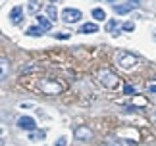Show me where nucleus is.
Wrapping results in <instances>:
<instances>
[{
	"label": "nucleus",
	"instance_id": "8",
	"mask_svg": "<svg viewBox=\"0 0 156 146\" xmlns=\"http://www.w3.org/2000/svg\"><path fill=\"white\" fill-rule=\"evenodd\" d=\"M135 8V6L133 4H131V2H127V4H118V6H114V10H116V14H129V12L131 10H133Z\"/></svg>",
	"mask_w": 156,
	"mask_h": 146
},
{
	"label": "nucleus",
	"instance_id": "12",
	"mask_svg": "<svg viewBox=\"0 0 156 146\" xmlns=\"http://www.w3.org/2000/svg\"><path fill=\"white\" fill-rule=\"evenodd\" d=\"M43 31H44V29L43 27H29L27 29V35H31V36H41V35H43Z\"/></svg>",
	"mask_w": 156,
	"mask_h": 146
},
{
	"label": "nucleus",
	"instance_id": "3",
	"mask_svg": "<svg viewBox=\"0 0 156 146\" xmlns=\"http://www.w3.org/2000/svg\"><path fill=\"white\" fill-rule=\"evenodd\" d=\"M137 56H133V54H129V52H122L119 54V60H118V64L122 65L123 69H131V68H135L137 65Z\"/></svg>",
	"mask_w": 156,
	"mask_h": 146
},
{
	"label": "nucleus",
	"instance_id": "7",
	"mask_svg": "<svg viewBox=\"0 0 156 146\" xmlns=\"http://www.w3.org/2000/svg\"><path fill=\"white\" fill-rule=\"evenodd\" d=\"M21 14H23V8H21V6H16V8H12V12H10V19H12V23H20Z\"/></svg>",
	"mask_w": 156,
	"mask_h": 146
},
{
	"label": "nucleus",
	"instance_id": "21",
	"mask_svg": "<svg viewBox=\"0 0 156 146\" xmlns=\"http://www.w3.org/2000/svg\"><path fill=\"white\" fill-rule=\"evenodd\" d=\"M56 146H68V141L62 137V138H58V142H56Z\"/></svg>",
	"mask_w": 156,
	"mask_h": 146
},
{
	"label": "nucleus",
	"instance_id": "4",
	"mask_svg": "<svg viewBox=\"0 0 156 146\" xmlns=\"http://www.w3.org/2000/svg\"><path fill=\"white\" fill-rule=\"evenodd\" d=\"M62 17H64L66 23H75V21L81 19V12L75 10V8H66V10L62 12Z\"/></svg>",
	"mask_w": 156,
	"mask_h": 146
},
{
	"label": "nucleus",
	"instance_id": "20",
	"mask_svg": "<svg viewBox=\"0 0 156 146\" xmlns=\"http://www.w3.org/2000/svg\"><path fill=\"white\" fill-rule=\"evenodd\" d=\"M35 138H44V133H43V131L33 133V135H31V141H35Z\"/></svg>",
	"mask_w": 156,
	"mask_h": 146
},
{
	"label": "nucleus",
	"instance_id": "24",
	"mask_svg": "<svg viewBox=\"0 0 156 146\" xmlns=\"http://www.w3.org/2000/svg\"><path fill=\"white\" fill-rule=\"evenodd\" d=\"M129 2L133 4V6H139V0H129Z\"/></svg>",
	"mask_w": 156,
	"mask_h": 146
},
{
	"label": "nucleus",
	"instance_id": "11",
	"mask_svg": "<svg viewBox=\"0 0 156 146\" xmlns=\"http://www.w3.org/2000/svg\"><path fill=\"white\" fill-rule=\"evenodd\" d=\"M97 31H98V27L94 25V23H85V25L81 27L79 33H97Z\"/></svg>",
	"mask_w": 156,
	"mask_h": 146
},
{
	"label": "nucleus",
	"instance_id": "19",
	"mask_svg": "<svg viewBox=\"0 0 156 146\" xmlns=\"http://www.w3.org/2000/svg\"><path fill=\"white\" fill-rule=\"evenodd\" d=\"M123 92L125 94H135V89L131 87V85H125V89H123Z\"/></svg>",
	"mask_w": 156,
	"mask_h": 146
},
{
	"label": "nucleus",
	"instance_id": "17",
	"mask_svg": "<svg viewBox=\"0 0 156 146\" xmlns=\"http://www.w3.org/2000/svg\"><path fill=\"white\" fill-rule=\"evenodd\" d=\"M0 65H2V79H6V75H8V62H6V58L0 60Z\"/></svg>",
	"mask_w": 156,
	"mask_h": 146
},
{
	"label": "nucleus",
	"instance_id": "16",
	"mask_svg": "<svg viewBox=\"0 0 156 146\" xmlns=\"http://www.w3.org/2000/svg\"><path fill=\"white\" fill-rule=\"evenodd\" d=\"M37 69H41V65L29 64V65H25V68H21V73H31V71H37Z\"/></svg>",
	"mask_w": 156,
	"mask_h": 146
},
{
	"label": "nucleus",
	"instance_id": "15",
	"mask_svg": "<svg viewBox=\"0 0 156 146\" xmlns=\"http://www.w3.org/2000/svg\"><path fill=\"white\" fill-rule=\"evenodd\" d=\"M46 12H48V17H50V19H56V17H58V12H56V6H48V8H46Z\"/></svg>",
	"mask_w": 156,
	"mask_h": 146
},
{
	"label": "nucleus",
	"instance_id": "6",
	"mask_svg": "<svg viewBox=\"0 0 156 146\" xmlns=\"http://www.w3.org/2000/svg\"><path fill=\"white\" fill-rule=\"evenodd\" d=\"M17 127L25 131H35V119L33 117H20L17 119Z\"/></svg>",
	"mask_w": 156,
	"mask_h": 146
},
{
	"label": "nucleus",
	"instance_id": "26",
	"mask_svg": "<svg viewBox=\"0 0 156 146\" xmlns=\"http://www.w3.org/2000/svg\"><path fill=\"white\" fill-rule=\"evenodd\" d=\"M106 2H110V4H114V2H116V0H106Z\"/></svg>",
	"mask_w": 156,
	"mask_h": 146
},
{
	"label": "nucleus",
	"instance_id": "18",
	"mask_svg": "<svg viewBox=\"0 0 156 146\" xmlns=\"http://www.w3.org/2000/svg\"><path fill=\"white\" fill-rule=\"evenodd\" d=\"M135 25H133V21H125L123 23V31H133Z\"/></svg>",
	"mask_w": 156,
	"mask_h": 146
},
{
	"label": "nucleus",
	"instance_id": "25",
	"mask_svg": "<svg viewBox=\"0 0 156 146\" xmlns=\"http://www.w3.org/2000/svg\"><path fill=\"white\" fill-rule=\"evenodd\" d=\"M104 146H119L118 142H108V144H104Z\"/></svg>",
	"mask_w": 156,
	"mask_h": 146
},
{
	"label": "nucleus",
	"instance_id": "5",
	"mask_svg": "<svg viewBox=\"0 0 156 146\" xmlns=\"http://www.w3.org/2000/svg\"><path fill=\"white\" fill-rule=\"evenodd\" d=\"M75 138H79V141H89V138H93V131L89 129V127L81 125L75 129Z\"/></svg>",
	"mask_w": 156,
	"mask_h": 146
},
{
	"label": "nucleus",
	"instance_id": "9",
	"mask_svg": "<svg viewBox=\"0 0 156 146\" xmlns=\"http://www.w3.org/2000/svg\"><path fill=\"white\" fill-rule=\"evenodd\" d=\"M37 21H39V25L43 27L44 31H48V29L52 27V23H50V19H48V17H44V16H41V14L37 16Z\"/></svg>",
	"mask_w": 156,
	"mask_h": 146
},
{
	"label": "nucleus",
	"instance_id": "1",
	"mask_svg": "<svg viewBox=\"0 0 156 146\" xmlns=\"http://www.w3.org/2000/svg\"><path fill=\"white\" fill-rule=\"evenodd\" d=\"M39 89H41V92H44V94H60V92H64V85L54 81V79H43V81L39 83Z\"/></svg>",
	"mask_w": 156,
	"mask_h": 146
},
{
	"label": "nucleus",
	"instance_id": "22",
	"mask_svg": "<svg viewBox=\"0 0 156 146\" xmlns=\"http://www.w3.org/2000/svg\"><path fill=\"white\" fill-rule=\"evenodd\" d=\"M56 39H62V40H66V39H69V35H68V33H58V35H56Z\"/></svg>",
	"mask_w": 156,
	"mask_h": 146
},
{
	"label": "nucleus",
	"instance_id": "27",
	"mask_svg": "<svg viewBox=\"0 0 156 146\" xmlns=\"http://www.w3.org/2000/svg\"><path fill=\"white\" fill-rule=\"evenodd\" d=\"M52 2H58V0H52Z\"/></svg>",
	"mask_w": 156,
	"mask_h": 146
},
{
	"label": "nucleus",
	"instance_id": "10",
	"mask_svg": "<svg viewBox=\"0 0 156 146\" xmlns=\"http://www.w3.org/2000/svg\"><path fill=\"white\" fill-rule=\"evenodd\" d=\"M118 29H119V25H118V21H116V19H110V21H108V25H106V31H108V33L116 35V33H118Z\"/></svg>",
	"mask_w": 156,
	"mask_h": 146
},
{
	"label": "nucleus",
	"instance_id": "2",
	"mask_svg": "<svg viewBox=\"0 0 156 146\" xmlns=\"http://www.w3.org/2000/svg\"><path fill=\"white\" fill-rule=\"evenodd\" d=\"M98 79H100V83H102L104 87H108V89H116L119 85V77L116 75V73H112L110 69H100L98 71Z\"/></svg>",
	"mask_w": 156,
	"mask_h": 146
},
{
	"label": "nucleus",
	"instance_id": "23",
	"mask_svg": "<svg viewBox=\"0 0 156 146\" xmlns=\"http://www.w3.org/2000/svg\"><path fill=\"white\" fill-rule=\"evenodd\" d=\"M148 90H151V92H156V85H151V87H148Z\"/></svg>",
	"mask_w": 156,
	"mask_h": 146
},
{
	"label": "nucleus",
	"instance_id": "13",
	"mask_svg": "<svg viewBox=\"0 0 156 146\" xmlns=\"http://www.w3.org/2000/svg\"><path fill=\"white\" fill-rule=\"evenodd\" d=\"M93 16H94V19H98V21L106 19V12L100 10V8H94V10H93Z\"/></svg>",
	"mask_w": 156,
	"mask_h": 146
},
{
	"label": "nucleus",
	"instance_id": "14",
	"mask_svg": "<svg viewBox=\"0 0 156 146\" xmlns=\"http://www.w3.org/2000/svg\"><path fill=\"white\" fill-rule=\"evenodd\" d=\"M27 10L31 12V14H35V12H39V10H41V2H35V0H33V2H29Z\"/></svg>",
	"mask_w": 156,
	"mask_h": 146
}]
</instances>
